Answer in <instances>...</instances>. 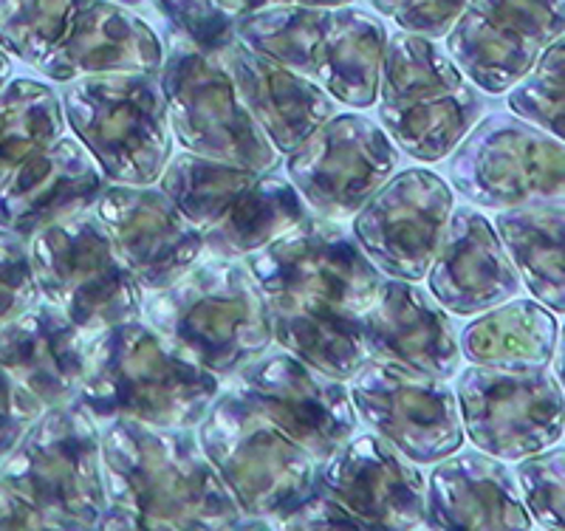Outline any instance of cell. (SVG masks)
Returning <instances> with one entry per match:
<instances>
[{"label":"cell","mask_w":565,"mask_h":531,"mask_svg":"<svg viewBox=\"0 0 565 531\" xmlns=\"http://www.w3.org/2000/svg\"><path fill=\"white\" fill-rule=\"evenodd\" d=\"M108 509L97 529H241L244 512L190 427L110 418L99 433Z\"/></svg>","instance_id":"cell-1"},{"label":"cell","mask_w":565,"mask_h":531,"mask_svg":"<svg viewBox=\"0 0 565 531\" xmlns=\"http://www.w3.org/2000/svg\"><path fill=\"white\" fill-rule=\"evenodd\" d=\"M221 379L170 346L148 322L90 333L77 402L97 424L134 418L150 427H199Z\"/></svg>","instance_id":"cell-2"},{"label":"cell","mask_w":565,"mask_h":531,"mask_svg":"<svg viewBox=\"0 0 565 531\" xmlns=\"http://www.w3.org/2000/svg\"><path fill=\"white\" fill-rule=\"evenodd\" d=\"M150 328L218 379H232L275 342L271 317L244 257H204L141 300Z\"/></svg>","instance_id":"cell-3"},{"label":"cell","mask_w":565,"mask_h":531,"mask_svg":"<svg viewBox=\"0 0 565 531\" xmlns=\"http://www.w3.org/2000/svg\"><path fill=\"white\" fill-rule=\"evenodd\" d=\"M238 38L309 77L337 103L371 108L380 91L387 29L353 7H280L235 18Z\"/></svg>","instance_id":"cell-4"},{"label":"cell","mask_w":565,"mask_h":531,"mask_svg":"<svg viewBox=\"0 0 565 531\" xmlns=\"http://www.w3.org/2000/svg\"><path fill=\"white\" fill-rule=\"evenodd\" d=\"M159 181L199 230L206 257L252 255L309 215L295 184L275 170L181 153Z\"/></svg>","instance_id":"cell-5"},{"label":"cell","mask_w":565,"mask_h":531,"mask_svg":"<svg viewBox=\"0 0 565 531\" xmlns=\"http://www.w3.org/2000/svg\"><path fill=\"white\" fill-rule=\"evenodd\" d=\"M380 119L411 159L441 161L483 116V94L433 38H387L380 65Z\"/></svg>","instance_id":"cell-6"},{"label":"cell","mask_w":565,"mask_h":531,"mask_svg":"<svg viewBox=\"0 0 565 531\" xmlns=\"http://www.w3.org/2000/svg\"><path fill=\"white\" fill-rule=\"evenodd\" d=\"M199 442L244 512L241 529H271L315 489L320 464L232 387L212 399Z\"/></svg>","instance_id":"cell-7"},{"label":"cell","mask_w":565,"mask_h":531,"mask_svg":"<svg viewBox=\"0 0 565 531\" xmlns=\"http://www.w3.org/2000/svg\"><path fill=\"white\" fill-rule=\"evenodd\" d=\"M244 261L269 314L360 317L382 283L356 237L326 215H306Z\"/></svg>","instance_id":"cell-8"},{"label":"cell","mask_w":565,"mask_h":531,"mask_svg":"<svg viewBox=\"0 0 565 531\" xmlns=\"http://www.w3.org/2000/svg\"><path fill=\"white\" fill-rule=\"evenodd\" d=\"M65 125L114 184L148 187L173 153L159 74H97L63 88Z\"/></svg>","instance_id":"cell-9"},{"label":"cell","mask_w":565,"mask_h":531,"mask_svg":"<svg viewBox=\"0 0 565 531\" xmlns=\"http://www.w3.org/2000/svg\"><path fill=\"white\" fill-rule=\"evenodd\" d=\"M0 484L38 503L63 529H97L108 509L97 422L77 399L45 407L0 464Z\"/></svg>","instance_id":"cell-10"},{"label":"cell","mask_w":565,"mask_h":531,"mask_svg":"<svg viewBox=\"0 0 565 531\" xmlns=\"http://www.w3.org/2000/svg\"><path fill=\"white\" fill-rule=\"evenodd\" d=\"M161 45L164 60L159 85L168 103L170 128L181 148L226 164L277 170L282 153L271 148V141L244 108L224 60L195 49L170 26H164Z\"/></svg>","instance_id":"cell-11"},{"label":"cell","mask_w":565,"mask_h":531,"mask_svg":"<svg viewBox=\"0 0 565 531\" xmlns=\"http://www.w3.org/2000/svg\"><path fill=\"white\" fill-rule=\"evenodd\" d=\"M29 255L40 295L83 331L97 333L141 317L145 291L88 212L34 232Z\"/></svg>","instance_id":"cell-12"},{"label":"cell","mask_w":565,"mask_h":531,"mask_svg":"<svg viewBox=\"0 0 565 531\" xmlns=\"http://www.w3.org/2000/svg\"><path fill=\"white\" fill-rule=\"evenodd\" d=\"M447 176L483 210L565 206V141L518 114H492L458 141Z\"/></svg>","instance_id":"cell-13"},{"label":"cell","mask_w":565,"mask_h":531,"mask_svg":"<svg viewBox=\"0 0 565 531\" xmlns=\"http://www.w3.org/2000/svg\"><path fill=\"white\" fill-rule=\"evenodd\" d=\"M456 376L461 424L487 455L521 461L563 436L565 396L546 368L472 365Z\"/></svg>","instance_id":"cell-14"},{"label":"cell","mask_w":565,"mask_h":531,"mask_svg":"<svg viewBox=\"0 0 565 531\" xmlns=\"http://www.w3.org/2000/svg\"><path fill=\"white\" fill-rule=\"evenodd\" d=\"M300 199L326 219H351L398 167L391 136L362 114H334L286 153Z\"/></svg>","instance_id":"cell-15"},{"label":"cell","mask_w":565,"mask_h":531,"mask_svg":"<svg viewBox=\"0 0 565 531\" xmlns=\"http://www.w3.org/2000/svg\"><path fill=\"white\" fill-rule=\"evenodd\" d=\"M356 416L413 464H436L463 444L458 396L447 379L371 359L351 384Z\"/></svg>","instance_id":"cell-16"},{"label":"cell","mask_w":565,"mask_h":531,"mask_svg":"<svg viewBox=\"0 0 565 531\" xmlns=\"http://www.w3.org/2000/svg\"><path fill=\"white\" fill-rule=\"evenodd\" d=\"M232 391L260 410L317 464L360 429V416L345 384L315 371L282 348L264 351L241 368L232 376Z\"/></svg>","instance_id":"cell-17"},{"label":"cell","mask_w":565,"mask_h":531,"mask_svg":"<svg viewBox=\"0 0 565 531\" xmlns=\"http://www.w3.org/2000/svg\"><path fill=\"white\" fill-rule=\"evenodd\" d=\"M565 32V0H467L447 52L469 83L507 94Z\"/></svg>","instance_id":"cell-18"},{"label":"cell","mask_w":565,"mask_h":531,"mask_svg":"<svg viewBox=\"0 0 565 531\" xmlns=\"http://www.w3.org/2000/svg\"><path fill=\"white\" fill-rule=\"evenodd\" d=\"M452 212V187L433 170L393 173L353 219V237L387 277L422 280Z\"/></svg>","instance_id":"cell-19"},{"label":"cell","mask_w":565,"mask_h":531,"mask_svg":"<svg viewBox=\"0 0 565 531\" xmlns=\"http://www.w3.org/2000/svg\"><path fill=\"white\" fill-rule=\"evenodd\" d=\"M90 210L141 291L170 286L204 257L199 230L161 187L110 184Z\"/></svg>","instance_id":"cell-20"},{"label":"cell","mask_w":565,"mask_h":531,"mask_svg":"<svg viewBox=\"0 0 565 531\" xmlns=\"http://www.w3.org/2000/svg\"><path fill=\"white\" fill-rule=\"evenodd\" d=\"M317 487L365 529H424L427 487L411 458L382 436H351L317 469Z\"/></svg>","instance_id":"cell-21"},{"label":"cell","mask_w":565,"mask_h":531,"mask_svg":"<svg viewBox=\"0 0 565 531\" xmlns=\"http://www.w3.org/2000/svg\"><path fill=\"white\" fill-rule=\"evenodd\" d=\"M371 359H387L427 376L447 379L461 368L458 328L447 308L413 280L387 277L360 314Z\"/></svg>","instance_id":"cell-22"},{"label":"cell","mask_w":565,"mask_h":531,"mask_svg":"<svg viewBox=\"0 0 565 531\" xmlns=\"http://www.w3.org/2000/svg\"><path fill=\"white\" fill-rule=\"evenodd\" d=\"M105 181L83 141L60 136L0 181V230L29 241L54 221L88 212L108 187Z\"/></svg>","instance_id":"cell-23"},{"label":"cell","mask_w":565,"mask_h":531,"mask_svg":"<svg viewBox=\"0 0 565 531\" xmlns=\"http://www.w3.org/2000/svg\"><path fill=\"white\" fill-rule=\"evenodd\" d=\"M430 295L456 317H472L518 297L523 288L492 221L476 206H458L444 226L427 269Z\"/></svg>","instance_id":"cell-24"},{"label":"cell","mask_w":565,"mask_h":531,"mask_svg":"<svg viewBox=\"0 0 565 531\" xmlns=\"http://www.w3.org/2000/svg\"><path fill=\"white\" fill-rule=\"evenodd\" d=\"M221 60L241 103L277 153H291L306 136L334 116V96L289 65L252 49L246 40H232Z\"/></svg>","instance_id":"cell-25"},{"label":"cell","mask_w":565,"mask_h":531,"mask_svg":"<svg viewBox=\"0 0 565 531\" xmlns=\"http://www.w3.org/2000/svg\"><path fill=\"white\" fill-rule=\"evenodd\" d=\"M161 60L164 45L148 20L116 0H90L38 68L54 83H71L97 74H159Z\"/></svg>","instance_id":"cell-26"},{"label":"cell","mask_w":565,"mask_h":531,"mask_svg":"<svg viewBox=\"0 0 565 531\" xmlns=\"http://www.w3.org/2000/svg\"><path fill=\"white\" fill-rule=\"evenodd\" d=\"M90 333L54 302L32 308L0 328V368L43 407L74 402L85 373Z\"/></svg>","instance_id":"cell-27"},{"label":"cell","mask_w":565,"mask_h":531,"mask_svg":"<svg viewBox=\"0 0 565 531\" xmlns=\"http://www.w3.org/2000/svg\"><path fill=\"white\" fill-rule=\"evenodd\" d=\"M424 529H532L518 478L494 455L456 449L436 461Z\"/></svg>","instance_id":"cell-28"},{"label":"cell","mask_w":565,"mask_h":531,"mask_svg":"<svg viewBox=\"0 0 565 531\" xmlns=\"http://www.w3.org/2000/svg\"><path fill=\"white\" fill-rule=\"evenodd\" d=\"M554 314L534 300H507L481 311L461 333V357L489 368H548L557 348Z\"/></svg>","instance_id":"cell-29"},{"label":"cell","mask_w":565,"mask_h":531,"mask_svg":"<svg viewBox=\"0 0 565 531\" xmlns=\"http://www.w3.org/2000/svg\"><path fill=\"white\" fill-rule=\"evenodd\" d=\"M494 230L523 286L546 308L565 314V206L501 210Z\"/></svg>","instance_id":"cell-30"},{"label":"cell","mask_w":565,"mask_h":531,"mask_svg":"<svg viewBox=\"0 0 565 531\" xmlns=\"http://www.w3.org/2000/svg\"><path fill=\"white\" fill-rule=\"evenodd\" d=\"M269 317L277 346L326 376L348 382L371 362L360 317L351 314H269Z\"/></svg>","instance_id":"cell-31"},{"label":"cell","mask_w":565,"mask_h":531,"mask_svg":"<svg viewBox=\"0 0 565 531\" xmlns=\"http://www.w3.org/2000/svg\"><path fill=\"white\" fill-rule=\"evenodd\" d=\"M63 134V103L52 85L9 77L0 88V181Z\"/></svg>","instance_id":"cell-32"},{"label":"cell","mask_w":565,"mask_h":531,"mask_svg":"<svg viewBox=\"0 0 565 531\" xmlns=\"http://www.w3.org/2000/svg\"><path fill=\"white\" fill-rule=\"evenodd\" d=\"M90 0H0V45L38 68Z\"/></svg>","instance_id":"cell-33"},{"label":"cell","mask_w":565,"mask_h":531,"mask_svg":"<svg viewBox=\"0 0 565 531\" xmlns=\"http://www.w3.org/2000/svg\"><path fill=\"white\" fill-rule=\"evenodd\" d=\"M509 110L565 141V32L509 88Z\"/></svg>","instance_id":"cell-34"},{"label":"cell","mask_w":565,"mask_h":531,"mask_svg":"<svg viewBox=\"0 0 565 531\" xmlns=\"http://www.w3.org/2000/svg\"><path fill=\"white\" fill-rule=\"evenodd\" d=\"M514 478L534 523L565 529V447H546L521 458Z\"/></svg>","instance_id":"cell-35"},{"label":"cell","mask_w":565,"mask_h":531,"mask_svg":"<svg viewBox=\"0 0 565 531\" xmlns=\"http://www.w3.org/2000/svg\"><path fill=\"white\" fill-rule=\"evenodd\" d=\"M168 26L186 38L195 49L221 57L238 38L235 18L226 14L215 0H153Z\"/></svg>","instance_id":"cell-36"},{"label":"cell","mask_w":565,"mask_h":531,"mask_svg":"<svg viewBox=\"0 0 565 531\" xmlns=\"http://www.w3.org/2000/svg\"><path fill=\"white\" fill-rule=\"evenodd\" d=\"M32 255L26 237L0 230V328L38 302Z\"/></svg>","instance_id":"cell-37"},{"label":"cell","mask_w":565,"mask_h":531,"mask_svg":"<svg viewBox=\"0 0 565 531\" xmlns=\"http://www.w3.org/2000/svg\"><path fill=\"white\" fill-rule=\"evenodd\" d=\"M385 18L396 20L405 32L444 38L461 14L467 0H367Z\"/></svg>","instance_id":"cell-38"},{"label":"cell","mask_w":565,"mask_h":531,"mask_svg":"<svg viewBox=\"0 0 565 531\" xmlns=\"http://www.w3.org/2000/svg\"><path fill=\"white\" fill-rule=\"evenodd\" d=\"M271 529H365L360 518H353L345 506L337 503L331 495L317 487L297 506L271 523Z\"/></svg>","instance_id":"cell-39"},{"label":"cell","mask_w":565,"mask_h":531,"mask_svg":"<svg viewBox=\"0 0 565 531\" xmlns=\"http://www.w3.org/2000/svg\"><path fill=\"white\" fill-rule=\"evenodd\" d=\"M43 404L29 396L3 368H0V461L26 436L34 418L43 413Z\"/></svg>","instance_id":"cell-40"},{"label":"cell","mask_w":565,"mask_h":531,"mask_svg":"<svg viewBox=\"0 0 565 531\" xmlns=\"http://www.w3.org/2000/svg\"><path fill=\"white\" fill-rule=\"evenodd\" d=\"M0 529H63V523L7 484H0Z\"/></svg>","instance_id":"cell-41"},{"label":"cell","mask_w":565,"mask_h":531,"mask_svg":"<svg viewBox=\"0 0 565 531\" xmlns=\"http://www.w3.org/2000/svg\"><path fill=\"white\" fill-rule=\"evenodd\" d=\"M215 3L226 14H232V18H244V14L280 7H345V3H353V0H215Z\"/></svg>","instance_id":"cell-42"},{"label":"cell","mask_w":565,"mask_h":531,"mask_svg":"<svg viewBox=\"0 0 565 531\" xmlns=\"http://www.w3.org/2000/svg\"><path fill=\"white\" fill-rule=\"evenodd\" d=\"M554 373H557V382H559V387H563L565 391V326L559 328V333H557V348H554Z\"/></svg>","instance_id":"cell-43"},{"label":"cell","mask_w":565,"mask_h":531,"mask_svg":"<svg viewBox=\"0 0 565 531\" xmlns=\"http://www.w3.org/2000/svg\"><path fill=\"white\" fill-rule=\"evenodd\" d=\"M9 77H12V54L0 45V88L7 85Z\"/></svg>","instance_id":"cell-44"},{"label":"cell","mask_w":565,"mask_h":531,"mask_svg":"<svg viewBox=\"0 0 565 531\" xmlns=\"http://www.w3.org/2000/svg\"><path fill=\"white\" fill-rule=\"evenodd\" d=\"M116 3H122V7H141L145 0H116Z\"/></svg>","instance_id":"cell-45"}]
</instances>
